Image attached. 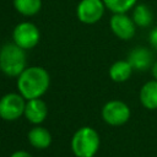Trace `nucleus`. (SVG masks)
I'll return each mask as SVG.
<instances>
[{"mask_svg": "<svg viewBox=\"0 0 157 157\" xmlns=\"http://www.w3.org/2000/svg\"><path fill=\"white\" fill-rule=\"evenodd\" d=\"M23 115L33 125H40L48 117L47 103L42 98H34L27 101Z\"/></svg>", "mask_w": 157, "mask_h": 157, "instance_id": "10", "label": "nucleus"}, {"mask_svg": "<svg viewBox=\"0 0 157 157\" xmlns=\"http://www.w3.org/2000/svg\"><path fill=\"white\" fill-rule=\"evenodd\" d=\"M13 43L20 48L28 50L34 48L39 43L40 33L38 27L32 22H21L18 23L12 32Z\"/></svg>", "mask_w": 157, "mask_h": 157, "instance_id": "6", "label": "nucleus"}, {"mask_svg": "<svg viewBox=\"0 0 157 157\" xmlns=\"http://www.w3.org/2000/svg\"><path fill=\"white\" fill-rule=\"evenodd\" d=\"M27 139H28V142L31 144V146L37 150L48 148L52 144V134L49 132L48 129H45L40 125L33 126L28 131Z\"/></svg>", "mask_w": 157, "mask_h": 157, "instance_id": "12", "label": "nucleus"}, {"mask_svg": "<svg viewBox=\"0 0 157 157\" xmlns=\"http://www.w3.org/2000/svg\"><path fill=\"white\" fill-rule=\"evenodd\" d=\"M50 76L49 72L42 66L26 67L17 77L18 93L26 99L40 98L49 88Z\"/></svg>", "mask_w": 157, "mask_h": 157, "instance_id": "1", "label": "nucleus"}, {"mask_svg": "<svg viewBox=\"0 0 157 157\" xmlns=\"http://www.w3.org/2000/svg\"><path fill=\"white\" fill-rule=\"evenodd\" d=\"M10 157H33L29 152L25 151V150H18V151H15L10 155Z\"/></svg>", "mask_w": 157, "mask_h": 157, "instance_id": "18", "label": "nucleus"}, {"mask_svg": "<svg viewBox=\"0 0 157 157\" xmlns=\"http://www.w3.org/2000/svg\"><path fill=\"white\" fill-rule=\"evenodd\" d=\"M132 21L135 22L136 27L147 28L153 22V12L152 9L146 4H136L132 9Z\"/></svg>", "mask_w": 157, "mask_h": 157, "instance_id": "14", "label": "nucleus"}, {"mask_svg": "<svg viewBox=\"0 0 157 157\" xmlns=\"http://www.w3.org/2000/svg\"><path fill=\"white\" fill-rule=\"evenodd\" d=\"M13 7L23 16H33L42 9V0H13Z\"/></svg>", "mask_w": 157, "mask_h": 157, "instance_id": "15", "label": "nucleus"}, {"mask_svg": "<svg viewBox=\"0 0 157 157\" xmlns=\"http://www.w3.org/2000/svg\"><path fill=\"white\" fill-rule=\"evenodd\" d=\"M94 157H96V156H94Z\"/></svg>", "mask_w": 157, "mask_h": 157, "instance_id": "20", "label": "nucleus"}, {"mask_svg": "<svg viewBox=\"0 0 157 157\" xmlns=\"http://www.w3.org/2000/svg\"><path fill=\"white\" fill-rule=\"evenodd\" d=\"M26 50L20 48L17 44L6 43L0 49V70L10 76L18 77L22 71L27 67Z\"/></svg>", "mask_w": 157, "mask_h": 157, "instance_id": "2", "label": "nucleus"}, {"mask_svg": "<svg viewBox=\"0 0 157 157\" xmlns=\"http://www.w3.org/2000/svg\"><path fill=\"white\" fill-rule=\"evenodd\" d=\"M148 43H150L151 48L155 52H157V26L153 27L150 31V33H148Z\"/></svg>", "mask_w": 157, "mask_h": 157, "instance_id": "17", "label": "nucleus"}, {"mask_svg": "<svg viewBox=\"0 0 157 157\" xmlns=\"http://www.w3.org/2000/svg\"><path fill=\"white\" fill-rule=\"evenodd\" d=\"M109 26L114 36L121 40H130L136 33V25L126 13H113Z\"/></svg>", "mask_w": 157, "mask_h": 157, "instance_id": "8", "label": "nucleus"}, {"mask_svg": "<svg viewBox=\"0 0 157 157\" xmlns=\"http://www.w3.org/2000/svg\"><path fill=\"white\" fill-rule=\"evenodd\" d=\"M99 134L91 126H82L72 135L71 150L76 157H94L99 150Z\"/></svg>", "mask_w": 157, "mask_h": 157, "instance_id": "3", "label": "nucleus"}, {"mask_svg": "<svg viewBox=\"0 0 157 157\" xmlns=\"http://www.w3.org/2000/svg\"><path fill=\"white\" fill-rule=\"evenodd\" d=\"M101 114L105 124L110 126H121L129 121L131 110L125 102L120 99H112L102 107Z\"/></svg>", "mask_w": 157, "mask_h": 157, "instance_id": "4", "label": "nucleus"}, {"mask_svg": "<svg viewBox=\"0 0 157 157\" xmlns=\"http://www.w3.org/2000/svg\"><path fill=\"white\" fill-rule=\"evenodd\" d=\"M132 71H134V69L128 60H117L110 65L108 74H109V77L112 81L120 83V82L128 81L130 78Z\"/></svg>", "mask_w": 157, "mask_h": 157, "instance_id": "13", "label": "nucleus"}, {"mask_svg": "<svg viewBox=\"0 0 157 157\" xmlns=\"http://www.w3.org/2000/svg\"><path fill=\"white\" fill-rule=\"evenodd\" d=\"M103 2L113 13H126L135 7L137 0H103Z\"/></svg>", "mask_w": 157, "mask_h": 157, "instance_id": "16", "label": "nucleus"}, {"mask_svg": "<svg viewBox=\"0 0 157 157\" xmlns=\"http://www.w3.org/2000/svg\"><path fill=\"white\" fill-rule=\"evenodd\" d=\"M126 60L130 63L132 69L136 71H146V70L151 69V66L155 61L153 54L150 50V48L142 47V45H137L134 49H131L130 53L128 54Z\"/></svg>", "mask_w": 157, "mask_h": 157, "instance_id": "9", "label": "nucleus"}, {"mask_svg": "<svg viewBox=\"0 0 157 157\" xmlns=\"http://www.w3.org/2000/svg\"><path fill=\"white\" fill-rule=\"evenodd\" d=\"M26 99L20 93H6L0 98V118L13 121L25 114Z\"/></svg>", "mask_w": 157, "mask_h": 157, "instance_id": "5", "label": "nucleus"}, {"mask_svg": "<svg viewBox=\"0 0 157 157\" xmlns=\"http://www.w3.org/2000/svg\"><path fill=\"white\" fill-rule=\"evenodd\" d=\"M151 74H152V77H153V80H156L157 81V60H155L153 61V64H152V66H151Z\"/></svg>", "mask_w": 157, "mask_h": 157, "instance_id": "19", "label": "nucleus"}, {"mask_svg": "<svg viewBox=\"0 0 157 157\" xmlns=\"http://www.w3.org/2000/svg\"><path fill=\"white\" fill-rule=\"evenodd\" d=\"M105 9L103 0H81L76 7V16L85 25H94L103 17Z\"/></svg>", "mask_w": 157, "mask_h": 157, "instance_id": "7", "label": "nucleus"}, {"mask_svg": "<svg viewBox=\"0 0 157 157\" xmlns=\"http://www.w3.org/2000/svg\"><path fill=\"white\" fill-rule=\"evenodd\" d=\"M139 99L141 105L147 110L157 109V81L156 80H150L141 86Z\"/></svg>", "mask_w": 157, "mask_h": 157, "instance_id": "11", "label": "nucleus"}]
</instances>
